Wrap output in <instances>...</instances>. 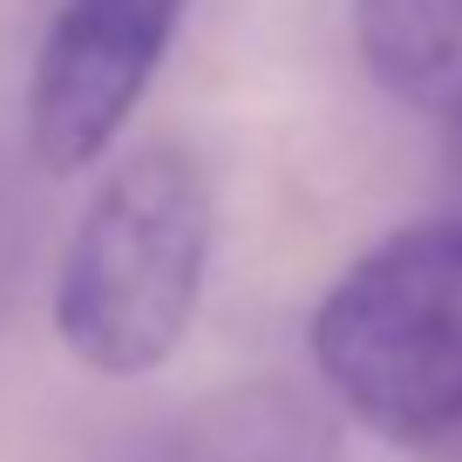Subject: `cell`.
Wrapping results in <instances>:
<instances>
[{"label": "cell", "instance_id": "obj_2", "mask_svg": "<svg viewBox=\"0 0 462 462\" xmlns=\"http://www.w3.org/2000/svg\"><path fill=\"white\" fill-rule=\"evenodd\" d=\"M313 367L388 442L462 429V217H421L333 279L313 306Z\"/></svg>", "mask_w": 462, "mask_h": 462}, {"label": "cell", "instance_id": "obj_1", "mask_svg": "<svg viewBox=\"0 0 462 462\" xmlns=\"http://www.w3.org/2000/svg\"><path fill=\"white\" fill-rule=\"evenodd\" d=\"M211 177L184 143H136L82 204L55 273V333L88 374H157L211 273Z\"/></svg>", "mask_w": 462, "mask_h": 462}, {"label": "cell", "instance_id": "obj_3", "mask_svg": "<svg viewBox=\"0 0 462 462\" xmlns=\"http://www.w3.org/2000/svg\"><path fill=\"white\" fill-rule=\"evenodd\" d=\"M190 0H61L28 75V150L42 171H88L157 82Z\"/></svg>", "mask_w": 462, "mask_h": 462}, {"label": "cell", "instance_id": "obj_4", "mask_svg": "<svg viewBox=\"0 0 462 462\" xmlns=\"http://www.w3.org/2000/svg\"><path fill=\"white\" fill-rule=\"evenodd\" d=\"M361 69L421 116H462V0H354Z\"/></svg>", "mask_w": 462, "mask_h": 462}, {"label": "cell", "instance_id": "obj_5", "mask_svg": "<svg viewBox=\"0 0 462 462\" xmlns=\"http://www.w3.org/2000/svg\"><path fill=\"white\" fill-rule=\"evenodd\" d=\"M448 163H456V177H462V116L448 123Z\"/></svg>", "mask_w": 462, "mask_h": 462}]
</instances>
